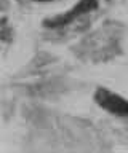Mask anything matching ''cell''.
Returning <instances> with one entry per match:
<instances>
[{"label":"cell","instance_id":"obj_1","mask_svg":"<svg viewBox=\"0 0 128 153\" xmlns=\"http://www.w3.org/2000/svg\"><path fill=\"white\" fill-rule=\"evenodd\" d=\"M96 102L101 105L103 108L109 110V112L115 113V115H122V117H128V100H125L120 96L114 94L112 91L99 88L96 91Z\"/></svg>","mask_w":128,"mask_h":153},{"label":"cell","instance_id":"obj_2","mask_svg":"<svg viewBox=\"0 0 128 153\" xmlns=\"http://www.w3.org/2000/svg\"><path fill=\"white\" fill-rule=\"evenodd\" d=\"M96 5H98V0H80L79 5H75V7L72 10H69L67 13L61 14V16H58V18L45 21V26L63 27V26H66V24H69L70 21H74L75 18H79L82 13H88V11H91V10H94Z\"/></svg>","mask_w":128,"mask_h":153},{"label":"cell","instance_id":"obj_3","mask_svg":"<svg viewBox=\"0 0 128 153\" xmlns=\"http://www.w3.org/2000/svg\"><path fill=\"white\" fill-rule=\"evenodd\" d=\"M37 2H46V0H37Z\"/></svg>","mask_w":128,"mask_h":153}]
</instances>
